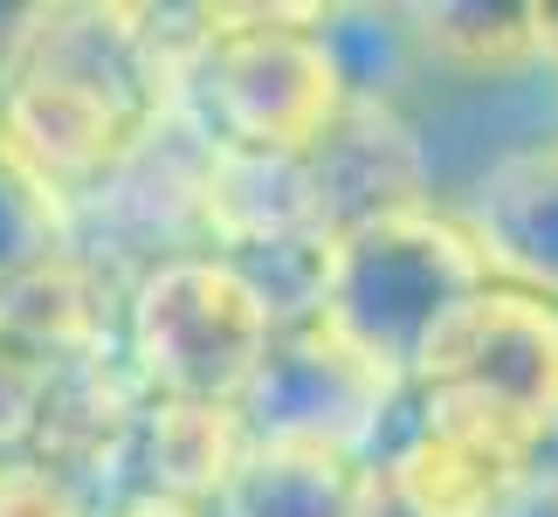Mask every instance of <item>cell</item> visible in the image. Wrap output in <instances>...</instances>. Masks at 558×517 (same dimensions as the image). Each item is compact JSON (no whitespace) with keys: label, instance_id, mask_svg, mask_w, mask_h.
Returning a JSON list of instances; mask_svg holds the SVG:
<instances>
[{"label":"cell","instance_id":"6da1fadb","mask_svg":"<svg viewBox=\"0 0 558 517\" xmlns=\"http://www.w3.org/2000/svg\"><path fill=\"white\" fill-rule=\"evenodd\" d=\"M173 111L138 0H28L0 56V153L56 214L83 207Z\"/></svg>","mask_w":558,"mask_h":517},{"label":"cell","instance_id":"7a4b0ae2","mask_svg":"<svg viewBox=\"0 0 558 517\" xmlns=\"http://www.w3.org/2000/svg\"><path fill=\"white\" fill-rule=\"evenodd\" d=\"M338 104L345 97L317 49V8L290 0H207L201 41L173 70V111L207 145L234 153L304 159Z\"/></svg>","mask_w":558,"mask_h":517},{"label":"cell","instance_id":"3957f363","mask_svg":"<svg viewBox=\"0 0 558 517\" xmlns=\"http://www.w3.org/2000/svg\"><path fill=\"white\" fill-rule=\"evenodd\" d=\"M407 407L538 469L558 442V304L518 284L476 290L407 373Z\"/></svg>","mask_w":558,"mask_h":517},{"label":"cell","instance_id":"277c9868","mask_svg":"<svg viewBox=\"0 0 558 517\" xmlns=\"http://www.w3.org/2000/svg\"><path fill=\"white\" fill-rule=\"evenodd\" d=\"M476 290H489V269L456 214H379V221L331 235L317 325L338 332L352 352H366L379 373L407 380Z\"/></svg>","mask_w":558,"mask_h":517},{"label":"cell","instance_id":"5b68a950","mask_svg":"<svg viewBox=\"0 0 558 517\" xmlns=\"http://www.w3.org/2000/svg\"><path fill=\"white\" fill-rule=\"evenodd\" d=\"M269 338L276 317L263 297L207 249L145 269L118 304V359L132 365L145 400L234 407Z\"/></svg>","mask_w":558,"mask_h":517},{"label":"cell","instance_id":"8992f818","mask_svg":"<svg viewBox=\"0 0 558 517\" xmlns=\"http://www.w3.org/2000/svg\"><path fill=\"white\" fill-rule=\"evenodd\" d=\"M400 400H407V380L379 373L366 352H352L338 332L304 317V325H276L234 414H242L248 442H296V448L366 462L386 442Z\"/></svg>","mask_w":558,"mask_h":517},{"label":"cell","instance_id":"52a82bcc","mask_svg":"<svg viewBox=\"0 0 558 517\" xmlns=\"http://www.w3.org/2000/svg\"><path fill=\"white\" fill-rule=\"evenodd\" d=\"M201 159H207V139L180 111H166V124L90 201L62 214V255H76L118 297L145 269L193 255L201 249Z\"/></svg>","mask_w":558,"mask_h":517},{"label":"cell","instance_id":"ba28073f","mask_svg":"<svg viewBox=\"0 0 558 517\" xmlns=\"http://www.w3.org/2000/svg\"><path fill=\"white\" fill-rule=\"evenodd\" d=\"M400 118L414 124L427 193L448 214L489 166H504L538 139H558V76L545 62H524L504 76H414Z\"/></svg>","mask_w":558,"mask_h":517},{"label":"cell","instance_id":"9c48e42d","mask_svg":"<svg viewBox=\"0 0 558 517\" xmlns=\"http://www.w3.org/2000/svg\"><path fill=\"white\" fill-rule=\"evenodd\" d=\"M325 242H331V221L304 159L207 145L201 159V249L207 255H221L228 269H248V263H269V255L325 249Z\"/></svg>","mask_w":558,"mask_h":517},{"label":"cell","instance_id":"30bf717a","mask_svg":"<svg viewBox=\"0 0 558 517\" xmlns=\"http://www.w3.org/2000/svg\"><path fill=\"white\" fill-rule=\"evenodd\" d=\"M304 172H311L317 201H325L331 235L359 228V221H379V214L435 207L421 139L393 104H338L331 124L311 139Z\"/></svg>","mask_w":558,"mask_h":517},{"label":"cell","instance_id":"8fae6325","mask_svg":"<svg viewBox=\"0 0 558 517\" xmlns=\"http://www.w3.org/2000/svg\"><path fill=\"white\" fill-rule=\"evenodd\" d=\"M476 242L489 284H518L558 304V139H538L448 207Z\"/></svg>","mask_w":558,"mask_h":517},{"label":"cell","instance_id":"7c38bea8","mask_svg":"<svg viewBox=\"0 0 558 517\" xmlns=\"http://www.w3.org/2000/svg\"><path fill=\"white\" fill-rule=\"evenodd\" d=\"M138 414H145V394H138L132 365L118 359V345H104V352H83L76 365H62L49 380V400H41L28 448L41 462L70 469L76 483H90L97 497H111L124 483Z\"/></svg>","mask_w":558,"mask_h":517},{"label":"cell","instance_id":"4fadbf2b","mask_svg":"<svg viewBox=\"0 0 558 517\" xmlns=\"http://www.w3.org/2000/svg\"><path fill=\"white\" fill-rule=\"evenodd\" d=\"M242 414L234 407H193V400H145L132 428V456H124L118 490H159L180 504H207L221 477L242 456Z\"/></svg>","mask_w":558,"mask_h":517},{"label":"cell","instance_id":"5bb4252c","mask_svg":"<svg viewBox=\"0 0 558 517\" xmlns=\"http://www.w3.org/2000/svg\"><path fill=\"white\" fill-rule=\"evenodd\" d=\"M359 462L296 442H242L234 469L207 497V517H352Z\"/></svg>","mask_w":558,"mask_h":517},{"label":"cell","instance_id":"9a60e30c","mask_svg":"<svg viewBox=\"0 0 558 517\" xmlns=\"http://www.w3.org/2000/svg\"><path fill=\"white\" fill-rule=\"evenodd\" d=\"M421 76H504L531 62V0H435L407 8Z\"/></svg>","mask_w":558,"mask_h":517},{"label":"cell","instance_id":"2e32d148","mask_svg":"<svg viewBox=\"0 0 558 517\" xmlns=\"http://www.w3.org/2000/svg\"><path fill=\"white\" fill-rule=\"evenodd\" d=\"M317 49H325L345 104H407L421 76V49L407 8H317Z\"/></svg>","mask_w":558,"mask_h":517},{"label":"cell","instance_id":"e0dca14e","mask_svg":"<svg viewBox=\"0 0 558 517\" xmlns=\"http://www.w3.org/2000/svg\"><path fill=\"white\" fill-rule=\"evenodd\" d=\"M49 255H62V214L28 187V172L0 153V284L28 276Z\"/></svg>","mask_w":558,"mask_h":517},{"label":"cell","instance_id":"ac0fdd59","mask_svg":"<svg viewBox=\"0 0 558 517\" xmlns=\"http://www.w3.org/2000/svg\"><path fill=\"white\" fill-rule=\"evenodd\" d=\"M97 490L76 483L70 469L41 462L35 448L0 456V517H97Z\"/></svg>","mask_w":558,"mask_h":517},{"label":"cell","instance_id":"d6986e66","mask_svg":"<svg viewBox=\"0 0 558 517\" xmlns=\"http://www.w3.org/2000/svg\"><path fill=\"white\" fill-rule=\"evenodd\" d=\"M49 380H56V365H41L35 352H21L14 338H0V456H21V448L35 442Z\"/></svg>","mask_w":558,"mask_h":517},{"label":"cell","instance_id":"ffe728a7","mask_svg":"<svg viewBox=\"0 0 558 517\" xmlns=\"http://www.w3.org/2000/svg\"><path fill=\"white\" fill-rule=\"evenodd\" d=\"M489 517H558V469H524Z\"/></svg>","mask_w":558,"mask_h":517},{"label":"cell","instance_id":"44dd1931","mask_svg":"<svg viewBox=\"0 0 558 517\" xmlns=\"http://www.w3.org/2000/svg\"><path fill=\"white\" fill-rule=\"evenodd\" d=\"M97 517H207V504H180V497H159V490H111Z\"/></svg>","mask_w":558,"mask_h":517},{"label":"cell","instance_id":"7402d4cb","mask_svg":"<svg viewBox=\"0 0 558 517\" xmlns=\"http://www.w3.org/2000/svg\"><path fill=\"white\" fill-rule=\"evenodd\" d=\"M531 62L558 76V0H531Z\"/></svg>","mask_w":558,"mask_h":517},{"label":"cell","instance_id":"603a6c76","mask_svg":"<svg viewBox=\"0 0 558 517\" xmlns=\"http://www.w3.org/2000/svg\"><path fill=\"white\" fill-rule=\"evenodd\" d=\"M14 21H21V8H14V0H0V56H8V35H14Z\"/></svg>","mask_w":558,"mask_h":517},{"label":"cell","instance_id":"cb8c5ba5","mask_svg":"<svg viewBox=\"0 0 558 517\" xmlns=\"http://www.w3.org/2000/svg\"><path fill=\"white\" fill-rule=\"evenodd\" d=\"M538 469H558V442H551V448H545V456H538Z\"/></svg>","mask_w":558,"mask_h":517}]
</instances>
